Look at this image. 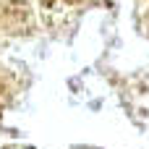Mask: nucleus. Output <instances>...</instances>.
<instances>
[{
    "label": "nucleus",
    "mask_w": 149,
    "mask_h": 149,
    "mask_svg": "<svg viewBox=\"0 0 149 149\" xmlns=\"http://www.w3.org/2000/svg\"><path fill=\"white\" fill-rule=\"evenodd\" d=\"M0 149H149V0H0Z\"/></svg>",
    "instance_id": "nucleus-1"
}]
</instances>
